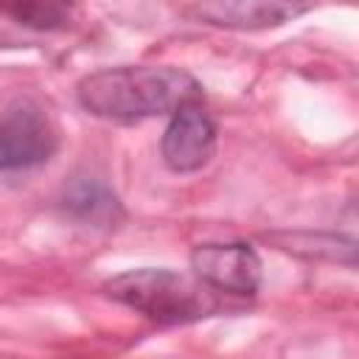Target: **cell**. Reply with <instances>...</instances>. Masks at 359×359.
<instances>
[{
  "label": "cell",
  "mask_w": 359,
  "mask_h": 359,
  "mask_svg": "<svg viewBox=\"0 0 359 359\" xmlns=\"http://www.w3.org/2000/svg\"><path fill=\"white\" fill-rule=\"evenodd\" d=\"M59 132L34 98H14L0 115V171L34 168L53 157Z\"/></svg>",
  "instance_id": "3957f363"
},
{
  "label": "cell",
  "mask_w": 359,
  "mask_h": 359,
  "mask_svg": "<svg viewBox=\"0 0 359 359\" xmlns=\"http://www.w3.org/2000/svg\"><path fill=\"white\" fill-rule=\"evenodd\" d=\"M104 289L112 300L163 325L191 323L213 311V300L205 292L208 286H199L174 269H129L107 280Z\"/></svg>",
  "instance_id": "7a4b0ae2"
},
{
  "label": "cell",
  "mask_w": 359,
  "mask_h": 359,
  "mask_svg": "<svg viewBox=\"0 0 359 359\" xmlns=\"http://www.w3.org/2000/svg\"><path fill=\"white\" fill-rule=\"evenodd\" d=\"M62 210L84 224L109 227L121 219V202L112 194V188L90 174L73 177L62 191Z\"/></svg>",
  "instance_id": "52a82bcc"
},
{
  "label": "cell",
  "mask_w": 359,
  "mask_h": 359,
  "mask_svg": "<svg viewBox=\"0 0 359 359\" xmlns=\"http://www.w3.org/2000/svg\"><path fill=\"white\" fill-rule=\"evenodd\" d=\"M311 6H294V3H278V0H224V3H194L185 6L182 14L210 22L219 28H272L280 22L294 20L297 14H306Z\"/></svg>",
  "instance_id": "8992f818"
},
{
  "label": "cell",
  "mask_w": 359,
  "mask_h": 359,
  "mask_svg": "<svg viewBox=\"0 0 359 359\" xmlns=\"http://www.w3.org/2000/svg\"><path fill=\"white\" fill-rule=\"evenodd\" d=\"M216 151V121L202 101L182 104L163 132L160 154L163 163L177 174H191L208 165Z\"/></svg>",
  "instance_id": "277c9868"
},
{
  "label": "cell",
  "mask_w": 359,
  "mask_h": 359,
  "mask_svg": "<svg viewBox=\"0 0 359 359\" xmlns=\"http://www.w3.org/2000/svg\"><path fill=\"white\" fill-rule=\"evenodd\" d=\"M191 269L202 286L250 297L261 286V258L250 244H199L191 252Z\"/></svg>",
  "instance_id": "5b68a950"
},
{
  "label": "cell",
  "mask_w": 359,
  "mask_h": 359,
  "mask_svg": "<svg viewBox=\"0 0 359 359\" xmlns=\"http://www.w3.org/2000/svg\"><path fill=\"white\" fill-rule=\"evenodd\" d=\"M6 14H11L14 20H20L28 28H59L67 20V8L62 6H50V3H22V6H11L6 8Z\"/></svg>",
  "instance_id": "ba28073f"
},
{
  "label": "cell",
  "mask_w": 359,
  "mask_h": 359,
  "mask_svg": "<svg viewBox=\"0 0 359 359\" xmlns=\"http://www.w3.org/2000/svg\"><path fill=\"white\" fill-rule=\"evenodd\" d=\"M79 104L107 121L135 123L163 112H177L182 104L202 101L199 81L180 67H109L79 81Z\"/></svg>",
  "instance_id": "6da1fadb"
}]
</instances>
